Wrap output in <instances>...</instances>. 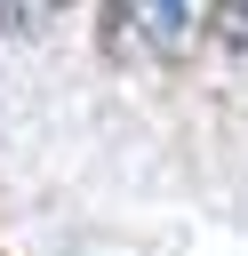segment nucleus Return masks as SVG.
<instances>
[{"label": "nucleus", "instance_id": "1", "mask_svg": "<svg viewBox=\"0 0 248 256\" xmlns=\"http://www.w3.org/2000/svg\"><path fill=\"white\" fill-rule=\"evenodd\" d=\"M208 8L216 0H104L96 40L112 64H168L208 32Z\"/></svg>", "mask_w": 248, "mask_h": 256}, {"label": "nucleus", "instance_id": "2", "mask_svg": "<svg viewBox=\"0 0 248 256\" xmlns=\"http://www.w3.org/2000/svg\"><path fill=\"white\" fill-rule=\"evenodd\" d=\"M208 48L216 56H248V0H216L208 8Z\"/></svg>", "mask_w": 248, "mask_h": 256}]
</instances>
